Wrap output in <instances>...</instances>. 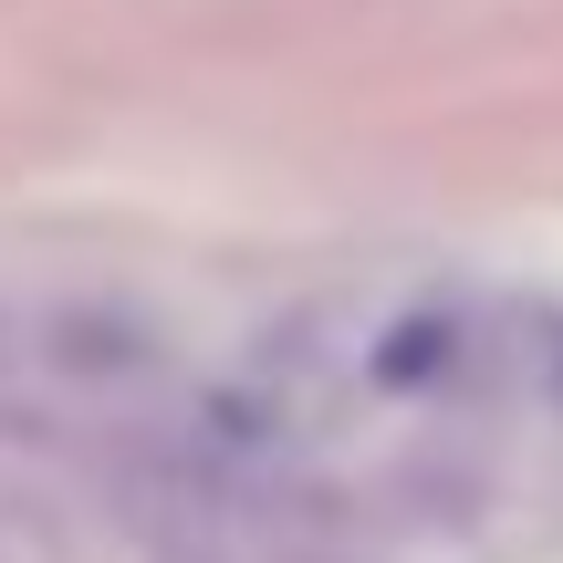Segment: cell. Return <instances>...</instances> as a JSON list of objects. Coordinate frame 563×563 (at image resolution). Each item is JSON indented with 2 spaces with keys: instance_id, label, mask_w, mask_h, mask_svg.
Wrapping results in <instances>:
<instances>
[{
  "instance_id": "6da1fadb",
  "label": "cell",
  "mask_w": 563,
  "mask_h": 563,
  "mask_svg": "<svg viewBox=\"0 0 563 563\" xmlns=\"http://www.w3.org/2000/svg\"><path fill=\"white\" fill-rule=\"evenodd\" d=\"M21 376L84 386V397H136V386L167 376V344L157 323L115 313V302H53V313L21 323Z\"/></svg>"
},
{
  "instance_id": "7a4b0ae2",
  "label": "cell",
  "mask_w": 563,
  "mask_h": 563,
  "mask_svg": "<svg viewBox=\"0 0 563 563\" xmlns=\"http://www.w3.org/2000/svg\"><path fill=\"white\" fill-rule=\"evenodd\" d=\"M11 386H21V323L0 313V407H11Z\"/></svg>"
}]
</instances>
